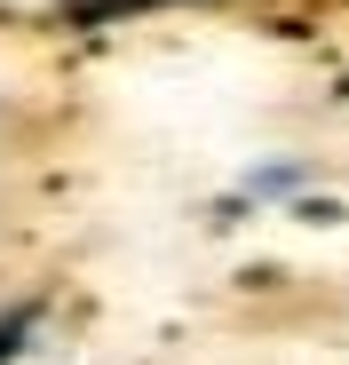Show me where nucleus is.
I'll return each mask as SVG.
<instances>
[{"label":"nucleus","instance_id":"nucleus-1","mask_svg":"<svg viewBox=\"0 0 349 365\" xmlns=\"http://www.w3.org/2000/svg\"><path fill=\"white\" fill-rule=\"evenodd\" d=\"M48 334V294H0V365H24Z\"/></svg>","mask_w":349,"mask_h":365},{"label":"nucleus","instance_id":"nucleus-2","mask_svg":"<svg viewBox=\"0 0 349 365\" xmlns=\"http://www.w3.org/2000/svg\"><path fill=\"white\" fill-rule=\"evenodd\" d=\"M159 9H199V0H56L64 24H135V16H159Z\"/></svg>","mask_w":349,"mask_h":365}]
</instances>
